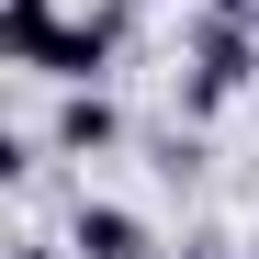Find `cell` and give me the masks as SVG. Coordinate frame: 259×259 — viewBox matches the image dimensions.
<instances>
[{
    "instance_id": "obj_1",
    "label": "cell",
    "mask_w": 259,
    "mask_h": 259,
    "mask_svg": "<svg viewBox=\"0 0 259 259\" xmlns=\"http://www.w3.org/2000/svg\"><path fill=\"white\" fill-rule=\"evenodd\" d=\"M181 113L192 124H214L226 102H248L259 91V12H237V0H214V12H192V34H181Z\"/></svg>"
},
{
    "instance_id": "obj_2",
    "label": "cell",
    "mask_w": 259,
    "mask_h": 259,
    "mask_svg": "<svg viewBox=\"0 0 259 259\" xmlns=\"http://www.w3.org/2000/svg\"><path fill=\"white\" fill-rule=\"evenodd\" d=\"M136 46V0H91V12H68L46 34V57H34V79H57V91H79V79H113V57Z\"/></svg>"
},
{
    "instance_id": "obj_3",
    "label": "cell",
    "mask_w": 259,
    "mask_h": 259,
    "mask_svg": "<svg viewBox=\"0 0 259 259\" xmlns=\"http://www.w3.org/2000/svg\"><path fill=\"white\" fill-rule=\"evenodd\" d=\"M46 147L57 158H124L136 147V113H124L102 79H79V91H57V113H46Z\"/></svg>"
},
{
    "instance_id": "obj_4",
    "label": "cell",
    "mask_w": 259,
    "mask_h": 259,
    "mask_svg": "<svg viewBox=\"0 0 259 259\" xmlns=\"http://www.w3.org/2000/svg\"><path fill=\"white\" fill-rule=\"evenodd\" d=\"M68 248H79V259H158V226H147L136 203L79 192V203H68Z\"/></svg>"
},
{
    "instance_id": "obj_5",
    "label": "cell",
    "mask_w": 259,
    "mask_h": 259,
    "mask_svg": "<svg viewBox=\"0 0 259 259\" xmlns=\"http://www.w3.org/2000/svg\"><path fill=\"white\" fill-rule=\"evenodd\" d=\"M57 23H68V0H0V57H12V68H34Z\"/></svg>"
},
{
    "instance_id": "obj_6",
    "label": "cell",
    "mask_w": 259,
    "mask_h": 259,
    "mask_svg": "<svg viewBox=\"0 0 259 259\" xmlns=\"http://www.w3.org/2000/svg\"><path fill=\"white\" fill-rule=\"evenodd\" d=\"M226 248H237L226 226H192V237H181V248H169V259H226Z\"/></svg>"
},
{
    "instance_id": "obj_7",
    "label": "cell",
    "mask_w": 259,
    "mask_h": 259,
    "mask_svg": "<svg viewBox=\"0 0 259 259\" xmlns=\"http://www.w3.org/2000/svg\"><path fill=\"white\" fill-rule=\"evenodd\" d=\"M136 12H158V0H136Z\"/></svg>"
},
{
    "instance_id": "obj_8",
    "label": "cell",
    "mask_w": 259,
    "mask_h": 259,
    "mask_svg": "<svg viewBox=\"0 0 259 259\" xmlns=\"http://www.w3.org/2000/svg\"><path fill=\"white\" fill-rule=\"evenodd\" d=\"M237 12H259V0H237Z\"/></svg>"
},
{
    "instance_id": "obj_9",
    "label": "cell",
    "mask_w": 259,
    "mask_h": 259,
    "mask_svg": "<svg viewBox=\"0 0 259 259\" xmlns=\"http://www.w3.org/2000/svg\"><path fill=\"white\" fill-rule=\"evenodd\" d=\"M248 259H259V248H248Z\"/></svg>"
}]
</instances>
